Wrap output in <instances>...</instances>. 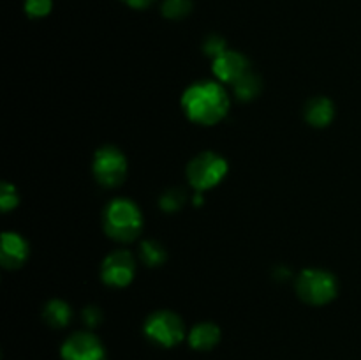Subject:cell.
<instances>
[{
  "mask_svg": "<svg viewBox=\"0 0 361 360\" xmlns=\"http://www.w3.org/2000/svg\"><path fill=\"white\" fill-rule=\"evenodd\" d=\"M182 106L190 120L210 126L228 113L229 99L221 85L204 81L187 88L182 97Z\"/></svg>",
  "mask_w": 361,
  "mask_h": 360,
  "instance_id": "cell-1",
  "label": "cell"
},
{
  "mask_svg": "<svg viewBox=\"0 0 361 360\" xmlns=\"http://www.w3.org/2000/svg\"><path fill=\"white\" fill-rule=\"evenodd\" d=\"M104 228L111 239L127 242L134 240L141 232V214L129 200H115L104 214Z\"/></svg>",
  "mask_w": 361,
  "mask_h": 360,
  "instance_id": "cell-2",
  "label": "cell"
},
{
  "mask_svg": "<svg viewBox=\"0 0 361 360\" xmlns=\"http://www.w3.org/2000/svg\"><path fill=\"white\" fill-rule=\"evenodd\" d=\"M296 289L305 302L323 306L337 295V281L330 272L309 268L300 274L298 281H296Z\"/></svg>",
  "mask_w": 361,
  "mask_h": 360,
  "instance_id": "cell-3",
  "label": "cell"
},
{
  "mask_svg": "<svg viewBox=\"0 0 361 360\" xmlns=\"http://www.w3.org/2000/svg\"><path fill=\"white\" fill-rule=\"evenodd\" d=\"M226 172H228V162L221 155L214 154V152H204L190 161L189 168H187V179H189L190 186L203 191L217 186Z\"/></svg>",
  "mask_w": 361,
  "mask_h": 360,
  "instance_id": "cell-4",
  "label": "cell"
},
{
  "mask_svg": "<svg viewBox=\"0 0 361 360\" xmlns=\"http://www.w3.org/2000/svg\"><path fill=\"white\" fill-rule=\"evenodd\" d=\"M94 173L99 184L106 187L120 186L126 179L127 161L118 148L104 147L97 150L94 161Z\"/></svg>",
  "mask_w": 361,
  "mask_h": 360,
  "instance_id": "cell-5",
  "label": "cell"
},
{
  "mask_svg": "<svg viewBox=\"0 0 361 360\" xmlns=\"http://www.w3.org/2000/svg\"><path fill=\"white\" fill-rule=\"evenodd\" d=\"M183 321L169 311H161L148 318L145 323V334L152 341L159 342L162 346H175L183 339Z\"/></svg>",
  "mask_w": 361,
  "mask_h": 360,
  "instance_id": "cell-6",
  "label": "cell"
},
{
  "mask_svg": "<svg viewBox=\"0 0 361 360\" xmlns=\"http://www.w3.org/2000/svg\"><path fill=\"white\" fill-rule=\"evenodd\" d=\"M63 360H106L104 346L92 334H74L62 346Z\"/></svg>",
  "mask_w": 361,
  "mask_h": 360,
  "instance_id": "cell-7",
  "label": "cell"
},
{
  "mask_svg": "<svg viewBox=\"0 0 361 360\" xmlns=\"http://www.w3.org/2000/svg\"><path fill=\"white\" fill-rule=\"evenodd\" d=\"M134 270V258L126 251H116L102 263V279L111 286H127L133 281Z\"/></svg>",
  "mask_w": 361,
  "mask_h": 360,
  "instance_id": "cell-8",
  "label": "cell"
},
{
  "mask_svg": "<svg viewBox=\"0 0 361 360\" xmlns=\"http://www.w3.org/2000/svg\"><path fill=\"white\" fill-rule=\"evenodd\" d=\"M214 73L219 80L236 83L240 78L249 73V62L245 56L238 52H229L226 49L222 55H219L214 62Z\"/></svg>",
  "mask_w": 361,
  "mask_h": 360,
  "instance_id": "cell-9",
  "label": "cell"
},
{
  "mask_svg": "<svg viewBox=\"0 0 361 360\" xmlns=\"http://www.w3.org/2000/svg\"><path fill=\"white\" fill-rule=\"evenodd\" d=\"M28 246L16 233H4L2 236V263L7 268H16L27 260Z\"/></svg>",
  "mask_w": 361,
  "mask_h": 360,
  "instance_id": "cell-10",
  "label": "cell"
},
{
  "mask_svg": "<svg viewBox=\"0 0 361 360\" xmlns=\"http://www.w3.org/2000/svg\"><path fill=\"white\" fill-rule=\"evenodd\" d=\"M221 339V330L214 323H200L189 335L190 346L196 349H212Z\"/></svg>",
  "mask_w": 361,
  "mask_h": 360,
  "instance_id": "cell-11",
  "label": "cell"
},
{
  "mask_svg": "<svg viewBox=\"0 0 361 360\" xmlns=\"http://www.w3.org/2000/svg\"><path fill=\"white\" fill-rule=\"evenodd\" d=\"M305 116L312 126L323 127L328 126L334 119V104H331L330 99L326 97H317L307 104Z\"/></svg>",
  "mask_w": 361,
  "mask_h": 360,
  "instance_id": "cell-12",
  "label": "cell"
},
{
  "mask_svg": "<svg viewBox=\"0 0 361 360\" xmlns=\"http://www.w3.org/2000/svg\"><path fill=\"white\" fill-rule=\"evenodd\" d=\"M44 320L51 327H66L67 321L71 320V307L62 300H51L44 307Z\"/></svg>",
  "mask_w": 361,
  "mask_h": 360,
  "instance_id": "cell-13",
  "label": "cell"
},
{
  "mask_svg": "<svg viewBox=\"0 0 361 360\" xmlns=\"http://www.w3.org/2000/svg\"><path fill=\"white\" fill-rule=\"evenodd\" d=\"M235 92L238 95V99L242 101H249V99H254L261 92V80L259 76L252 73H247L245 76L240 78L235 83Z\"/></svg>",
  "mask_w": 361,
  "mask_h": 360,
  "instance_id": "cell-14",
  "label": "cell"
},
{
  "mask_svg": "<svg viewBox=\"0 0 361 360\" xmlns=\"http://www.w3.org/2000/svg\"><path fill=\"white\" fill-rule=\"evenodd\" d=\"M141 260L148 267H157L166 260V253L161 244L154 242V240H147V242L141 244Z\"/></svg>",
  "mask_w": 361,
  "mask_h": 360,
  "instance_id": "cell-15",
  "label": "cell"
},
{
  "mask_svg": "<svg viewBox=\"0 0 361 360\" xmlns=\"http://www.w3.org/2000/svg\"><path fill=\"white\" fill-rule=\"evenodd\" d=\"M192 9V2L190 0H164L162 4V14L171 20H180L185 18Z\"/></svg>",
  "mask_w": 361,
  "mask_h": 360,
  "instance_id": "cell-16",
  "label": "cell"
},
{
  "mask_svg": "<svg viewBox=\"0 0 361 360\" xmlns=\"http://www.w3.org/2000/svg\"><path fill=\"white\" fill-rule=\"evenodd\" d=\"M183 203H185V193L180 189L168 191V193L161 198V207L164 208L166 212L178 210Z\"/></svg>",
  "mask_w": 361,
  "mask_h": 360,
  "instance_id": "cell-17",
  "label": "cell"
},
{
  "mask_svg": "<svg viewBox=\"0 0 361 360\" xmlns=\"http://www.w3.org/2000/svg\"><path fill=\"white\" fill-rule=\"evenodd\" d=\"M51 0H25V11L32 18H42L51 11Z\"/></svg>",
  "mask_w": 361,
  "mask_h": 360,
  "instance_id": "cell-18",
  "label": "cell"
},
{
  "mask_svg": "<svg viewBox=\"0 0 361 360\" xmlns=\"http://www.w3.org/2000/svg\"><path fill=\"white\" fill-rule=\"evenodd\" d=\"M18 203V194L11 184H2V191H0V205H2V210H11V208L16 207Z\"/></svg>",
  "mask_w": 361,
  "mask_h": 360,
  "instance_id": "cell-19",
  "label": "cell"
},
{
  "mask_svg": "<svg viewBox=\"0 0 361 360\" xmlns=\"http://www.w3.org/2000/svg\"><path fill=\"white\" fill-rule=\"evenodd\" d=\"M203 49H204V53H207V55L217 59L219 55H222V53L226 52L224 39L219 37V35H210V37L207 39V42H204Z\"/></svg>",
  "mask_w": 361,
  "mask_h": 360,
  "instance_id": "cell-20",
  "label": "cell"
},
{
  "mask_svg": "<svg viewBox=\"0 0 361 360\" xmlns=\"http://www.w3.org/2000/svg\"><path fill=\"white\" fill-rule=\"evenodd\" d=\"M83 320H85V323L88 325V327H95V325L101 321V311H99L97 307H94V306L87 307V309L83 311Z\"/></svg>",
  "mask_w": 361,
  "mask_h": 360,
  "instance_id": "cell-21",
  "label": "cell"
},
{
  "mask_svg": "<svg viewBox=\"0 0 361 360\" xmlns=\"http://www.w3.org/2000/svg\"><path fill=\"white\" fill-rule=\"evenodd\" d=\"M123 2H126L127 6L134 7V9H145V7L154 4V0H123Z\"/></svg>",
  "mask_w": 361,
  "mask_h": 360,
  "instance_id": "cell-22",
  "label": "cell"
}]
</instances>
